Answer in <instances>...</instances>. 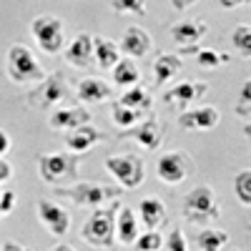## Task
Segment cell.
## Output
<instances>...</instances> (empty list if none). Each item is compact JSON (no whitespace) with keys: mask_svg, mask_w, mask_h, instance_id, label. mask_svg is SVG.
<instances>
[{"mask_svg":"<svg viewBox=\"0 0 251 251\" xmlns=\"http://www.w3.org/2000/svg\"><path fill=\"white\" fill-rule=\"evenodd\" d=\"M118 201H111V206H100L91 214V219L83 224L80 228V239L98 246V249H111L116 241V211H118Z\"/></svg>","mask_w":251,"mask_h":251,"instance_id":"obj_1","label":"cell"},{"mask_svg":"<svg viewBox=\"0 0 251 251\" xmlns=\"http://www.w3.org/2000/svg\"><path fill=\"white\" fill-rule=\"evenodd\" d=\"M183 219L191 221V224H199V226H208L211 221L221 219V203L214 194L211 186H196L191 194L183 199Z\"/></svg>","mask_w":251,"mask_h":251,"instance_id":"obj_2","label":"cell"},{"mask_svg":"<svg viewBox=\"0 0 251 251\" xmlns=\"http://www.w3.org/2000/svg\"><path fill=\"white\" fill-rule=\"evenodd\" d=\"M55 194L73 201L75 206L100 208L111 201H118L123 191H121V186H106V183H75V186H58Z\"/></svg>","mask_w":251,"mask_h":251,"instance_id":"obj_3","label":"cell"},{"mask_svg":"<svg viewBox=\"0 0 251 251\" xmlns=\"http://www.w3.org/2000/svg\"><path fill=\"white\" fill-rule=\"evenodd\" d=\"M5 71H8V78L15 80V83H40L46 78L43 66L38 63L33 50L25 48L23 43H15V46L8 48Z\"/></svg>","mask_w":251,"mask_h":251,"instance_id":"obj_4","label":"cell"},{"mask_svg":"<svg viewBox=\"0 0 251 251\" xmlns=\"http://www.w3.org/2000/svg\"><path fill=\"white\" fill-rule=\"evenodd\" d=\"M78 171V156L71 151H55L38 156V174L46 183L63 186L68 178H73Z\"/></svg>","mask_w":251,"mask_h":251,"instance_id":"obj_5","label":"cell"},{"mask_svg":"<svg viewBox=\"0 0 251 251\" xmlns=\"http://www.w3.org/2000/svg\"><path fill=\"white\" fill-rule=\"evenodd\" d=\"M106 171L118 181L121 188H138L146 178V166L141 161V156L136 153H118V156H108L103 161Z\"/></svg>","mask_w":251,"mask_h":251,"instance_id":"obj_6","label":"cell"},{"mask_svg":"<svg viewBox=\"0 0 251 251\" xmlns=\"http://www.w3.org/2000/svg\"><path fill=\"white\" fill-rule=\"evenodd\" d=\"M30 33H33L38 48L43 53L55 55L58 50H63L66 35H63L60 18H55V15H38V18H33L30 20Z\"/></svg>","mask_w":251,"mask_h":251,"instance_id":"obj_7","label":"cell"},{"mask_svg":"<svg viewBox=\"0 0 251 251\" xmlns=\"http://www.w3.org/2000/svg\"><path fill=\"white\" fill-rule=\"evenodd\" d=\"M156 174H158V178L163 183L178 186V183H183L188 176L194 174V161L188 158L183 151H169V153H163L156 161Z\"/></svg>","mask_w":251,"mask_h":251,"instance_id":"obj_8","label":"cell"},{"mask_svg":"<svg viewBox=\"0 0 251 251\" xmlns=\"http://www.w3.org/2000/svg\"><path fill=\"white\" fill-rule=\"evenodd\" d=\"M66 80H63V75L60 73H55V75H46L43 80H40V86L38 88H33L28 96H25V100L30 103L33 108H40V111H48V108H55L58 103L66 98Z\"/></svg>","mask_w":251,"mask_h":251,"instance_id":"obj_9","label":"cell"},{"mask_svg":"<svg viewBox=\"0 0 251 251\" xmlns=\"http://www.w3.org/2000/svg\"><path fill=\"white\" fill-rule=\"evenodd\" d=\"M118 138H133L138 146H143L146 151H156L161 149V143H163V126L158 118H149V121H143V123H136L131 126V128H126L118 133Z\"/></svg>","mask_w":251,"mask_h":251,"instance_id":"obj_10","label":"cell"},{"mask_svg":"<svg viewBox=\"0 0 251 251\" xmlns=\"http://www.w3.org/2000/svg\"><path fill=\"white\" fill-rule=\"evenodd\" d=\"M35 208H38V219H40V224L48 228V234H53V236L68 234V228H71V214L63 206H58V203H53L48 199H38Z\"/></svg>","mask_w":251,"mask_h":251,"instance_id":"obj_11","label":"cell"},{"mask_svg":"<svg viewBox=\"0 0 251 251\" xmlns=\"http://www.w3.org/2000/svg\"><path fill=\"white\" fill-rule=\"evenodd\" d=\"M219 121H221V116H219V108L216 106H201V108H191V111H181L178 128L203 133V131L216 128Z\"/></svg>","mask_w":251,"mask_h":251,"instance_id":"obj_12","label":"cell"},{"mask_svg":"<svg viewBox=\"0 0 251 251\" xmlns=\"http://www.w3.org/2000/svg\"><path fill=\"white\" fill-rule=\"evenodd\" d=\"M206 91H208L206 83L183 80V83H178V86H174L171 91H166V93H163V100L171 103V106H176L178 111H188V108H191V103L199 100Z\"/></svg>","mask_w":251,"mask_h":251,"instance_id":"obj_13","label":"cell"},{"mask_svg":"<svg viewBox=\"0 0 251 251\" xmlns=\"http://www.w3.org/2000/svg\"><path fill=\"white\" fill-rule=\"evenodd\" d=\"M151 46H153L151 35L146 33L143 28H138V25H131V28H126L121 43H118V50L126 53V58H133L136 60V58H143L146 53H149Z\"/></svg>","mask_w":251,"mask_h":251,"instance_id":"obj_14","label":"cell"},{"mask_svg":"<svg viewBox=\"0 0 251 251\" xmlns=\"http://www.w3.org/2000/svg\"><path fill=\"white\" fill-rule=\"evenodd\" d=\"M103 136L96 126H80V128H75V131H71L68 136H66V146H68V151L71 153H75V156H80V153H86V151H91L96 143H100Z\"/></svg>","mask_w":251,"mask_h":251,"instance_id":"obj_15","label":"cell"},{"mask_svg":"<svg viewBox=\"0 0 251 251\" xmlns=\"http://www.w3.org/2000/svg\"><path fill=\"white\" fill-rule=\"evenodd\" d=\"M138 219L146 226V231H158L166 224V206L158 196H146L138 203Z\"/></svg>","mask_w":251,"mask_h":251,"instance_id":"obj_16","label":"cell"},{"mask_svg":"<svg viewBox=\"0 0 251 251\" xmlns=\"http://www.w3.org/2000/svg\"><path fill=\"white\" fill-rule=\"evenodd\" d=\"M91 123V111L86 108H58L50 113V128L55 131H75Z\"/></svg>","mask_w":251,"mask_h":251,"instance_id":"obj_17","label":"cell"},{"mask_svg":"<svg viewBox=\"0 0 251 251\" xmlns=\"http://www.w3.org/2000/svg\"><path fill=\"white\" fill-rule=\"evenodd\" d=\"M75 93L83 103H91V106H96V103H103V100H111L113 98V91L106 80L100 78H83L78 86H75Z\"/></svg>","mask_w":251,"mask_h":251,"instance_id":"obj_18","label":"cell"},{"mask_svg":"<svg viewBox=\"0 0 251 251\" xmlns=\"http://www.w3.org/2000/svg\"><path fill=\"white\" fill-rule=\"evenodd\" d=\"M138 236V216L128 206H118L116 211V241L123 246H131Z\"/></svg>","mask_w":251,"mask_h":251,"instance_id":"obj_19","label":"cell"},{"mask_svg":"<svg viewBox=\"0 0 251 251\" xmlns=\"http://www.w3.org/2000/svg\"><path fill=\"white\" fill-rule=\"evenodd\" d=\"M66 60L75 68H88L93 60V38L88 33H80L73 38V43L66 50Z\"/></svg>","mask_w":251,"mask_h":251,"instance_id":"obj_20","label":"cell"},{"mask_svg":"<svg viewBox=\"0 0 251 251\" xmlns=\"http://www.w3.org/2000/svg\"><path fill=\"white\" fill-rule=\"evenodd\" d=\"M206 35V23L203 20H183L171 28V38L181 48L186 46H199V40Z\"/></svg>","mask_w":251,"mask_h":251,"instance_id":"obj_21","label":"cell"},{"mask_svg":"<svg viewBox=\"0 0 251 251\" xmlns=\"http://www.w3.org/2000/svg\"><path fill=\"white\" fill-rule=\"evenodd\" d=\"M93 60L103 71H111L116 63L121 60V50H118V43H113L111 38L106 35H96L93 38Z\"/></svg>","mask_w":251,"mask_h":251,"instance_id":"obj_22","label":"cell"},{"mask_svg":"<svg viewBox=\"0 0 251 251\" xmlns=\"http://www.w3.org/2000/svg\"><path fill=\"white\" fill-rule=\"evenodd\" d=\"M111 71H113V83H116L118 88L138 86V80H141V71H138V66H136V60H133V58L121 55V60L116 63Z\"/></svg>","mask_w":251,"mask_h":251,"instance_id":"obj_23","label":"cell"},{"mask_svg":"<svg viewBox=\"0 0 251 251\" xmlns=\"http://www.w3.org/2000/svg\"><path fill=\"white\" fill-rule=\"evenodd\" d=\"M181 71V55L176 53H163L153 60V75H156V86H166L174 75H178Z\"/></svg>","mask_w":251,"mask_h":251,"instance_id":"obj_24","label":"cell"},{"mask_svg":"<svg viewBox=\"0 0 251 251\" xmlns=\"http://www.w3.org/2000/svg\"><path fill=\"white\" fill-rule=\"evenodd\" d=\"M118 103L123 108H131V111H146V108H151V96L149 91H146L143 86H131V88H126L123 96L118 98Z\"/></svg>","mask_w":251,"mask_h":251,"instance_id":"obj_25","label":"cell"},{"mask_svg":"<svg viewBox=\"0 0 251 251\" xmlns=\"http://www.w3.org/2000/svg\"><path fill=\"white\" fill-rule=\"evenodd\" d=\"M226 244H228V234L221 231V228H211V226H206L196 236L199 251H221Z\"/></svg>","mask_w":251,"mask_h":251,"instance_id":"obj_26","label":"cell"},{"mask_svg":"<svg viewBox=\"0 0 251 251\" xmlns=\"http://www.w3.org/2000/svg\"><path fill=\"white\" fill-rule=\"evenodd\" d=\"M228 60H231V55L221 53V50H214V48H201L196 53V63H199L201 68H206V71H216V68L226 66Z\"/></svg>","mask_w":251,"mask_h":251,"instance_id":"obj_27","label":"cell"},{"mask_svg":"<svg viewBox=\"0 0 251 251\" xmlns=\"http://www.w3.org/2000/svg\"><path fill=\"white\" fill-rule=\"evenodd\" d=\"M234 191H236V199L241 201V206H251V171L244 169L234 176Z\"/></svg>","mask_w":251,"mask_h":251,"instance_id":"obj_28","label":"cell"},{"mask_svg":"<svg viewBox=\"0 0 251 251\" xmlns=\"http://www.w3.org/2000/svg\"><path fill=\"white\" fill-rule=\"evenodd\" d=\"M111 116H113V123L118 126V128H131V126H136L138 123V118H141V113L138 111H131V108H123L121 103H113L111 106Z\"/></svg>","mask_w":251,"mask_h":251,"instance_id":"obj_29","label":"cell"},{"mask_svg":"<svg viewBox=\"0 0 251 251\" xmlns=\"http://www.w3.org/2000/svg\"><path fill=\"white\" fill-rule=\"evenodd\" d=\"M231 46L241 53V58H251V28L246 23H241L231 33Z\"/></svg>","mask_w":251,"mask_h":251,"instance_id":"obj_30","label":"cell"},{"mask_svg":"<svg viewBox=\"0 0 251 251\" xmlns=\"http://www.w3.org/2000/svg\"><path fill=\"white\" fill-rule=\"evenodd\" d=\"M136 251H161L163 249V236L158 231H143L133 241Z\"/></svg>","mask_w":251,"mask_h":251,"instance_id":"obj_31","label":"cell"},{"mask_svg":"<svg viewBox=\"0 0 251 251\" xmlns=\"http://www.w3.org/2000/svg\"><path fill=\"white\" fill-rule=\"evenodd\" d=\"M116 13H133V15H146L149 0H111Z\"/></svg>","mask_w":251,"mask_h":251,"instance_id":"obj_32","label":"cell"},{"mask_svg":"<svg viewBox=\"0 0 251 251\" xmlns=\"http://www.w3.org/2000/svg\"><path fill=\"white\" fill-rule=\"evenodd\" d=\"M163 246L166 251H188V244H186V236L181 228H171V234L163 239Z\"/></svg>","mask_w":251,"mask_h":251,"instance_id":"obj_33","label":"cell"},{"mask_svg":"<svg viewBox=\"0 0 251 251\" xmlns=\"http://www.w3.org/2000/svg\"><path fill=\"white\" fill-rule=\"evenodd\" d=\"M15 203H18L15 191H3V194H0V211H3V214H10L15 208Z\"/></svg>","mask_w":251,"mask_h":251,"instance_id":"obj_34","label":"cell"},{"mask_svg":"<svg viewBox=\"0 0 251 251\" xmlns=\"http://www.w3.org/2000/svg\"><path fill=\"white\" fill-rule=\"evenodd\" d=\"M10 149H13V138H10V136L3 131V128H0V158H3V156H5Z\"/></svg>","mask_w":251,"mask_h":251,"instance_id":"obj_35","label":"cell"},{"mask_svg":"<svg viewBox=\"0 0 251 251\" xmlns=\"http://www.w3.org/2000/svg\"><path fill=\"white\" fill-rule=\"evenodd\" d=\"M13 178V163H8L5 158H0V183Z\"/></svg>","mask_w":251,"mask_h":251,"instance_id":"obj_36","label":"cell"},{"mask_svg":"<svg viewBox=\"0 0 251 251\" xmlns=\"http://www.w3.org/2000/svg\"><path fill=\"white\" fill-rule=\"evenodd\" d=\"M0 251H33V249H28V246H23V244H18V241H5L3 246H0Z\"/></svg>","mask_w":251,"mask_h":251,"instance_id":"obj_37","label":"cell"},{"mask_svg":"<svg viewBox=\"0 0 251 251\" xmlns=\"http://www.w3.org/2000/svg\"><path fill=\"white\" fill-rule=\"evenodd\" d=\"M221 3V8H226V10H231V8H239V5H246L249 0H219Z\"/></svg>","mask_w":251,"mask_h":251,"instance_id":"obj_38","label":"cell"},{"mask_svg":"<svg viewBox=\"0 0 251 251\" xmlns=\"http://www.w3.org/2000/svg\"><path fill=\"white\" fill-rule=\"evenodd\" d=\"M194 3H199V0H171V5L176 10H186V8H191Z\"/></svg>","mask_w":251,"mask_h":251,"instance_id":"obj_39","label":"cell"},{"mask_svg":"<svg viewBox=\"0 0 251 251\" xmlns=\"http://www.w3.org/2000/svg\"><path fill=\"white\" fill-rule=\"evenodd\" d=\"M48 251H75V249L68 246V244H58V246H53V249H48Z\"/></svg>","mask_w":251,"mask_h":251,"instance_id":"obj_40","label":"cell"},{"mask_svg":"<svg viewBox=\"0 0 251 251\" xmlns=\"http://www.w3.org/2000/svg\"><path fill=\"white\" fill-rule=\"evenodd\" d=\"M231 251H239V249H231Z\"/></svg>","mask_w":251,"mask_h":251,"instance_id":"obj_41","label":"cell"},{"mask_svg":"<svg viewBox=\"0 0 251 251\" xmlns=\"http://www.w3.org/2000/svg\"><path fill=\"white\" fill-rule=\"evenodd\" d=\"M0 216H3V211H0Z\"/></svg>","mask_w":251,"mask_h":251,"instance_id":"obj_42","label":"cell"}]
</instances>
